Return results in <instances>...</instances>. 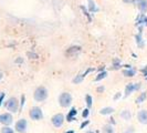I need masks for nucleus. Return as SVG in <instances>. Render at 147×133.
<instances>
[{
	"label": "nucleus",
	"instance_id": "obj_31",
	"mask_svg": "<svg viewBox=\"0 0 147 133\" xmlns=\"http://www.w3.org/2000/svg\"><path fill=\"white\" fill-rule=\"evenodd\" d=\"M125 3H134V0H123Z\"/></svg>",
	"mask_w": 147,
	"mask_h": 133
},
{
	"label": "nucleus",
	"instance_id": "obj_29",
	"mask_svg": "<svg viewBox=\"0 0 147 133\" xmlns=\"http://www.w3.org/2000/svg\"><path fill=\"white\" fill-rule=\"evenodd\" d=\"M119 98H122V93H121V92H117V93L114 96V100L116 101V100H118Z\"/></svg>",
	"mask_w": 147,
	"mask_h": 133
},
{
	"label": "nucleus",
	"instance_id": "obj_27",
	"mask_svg": "<svg viewBox=\"0 0 147 133\" xmlns=\"http://www.w3.org/2000/svg\"><path fill=\"white\" fill-rule=\"evenodd\" d=\"M5 96H6V94H5L3 92H1V93H0V107L2 105V103H3V100H5Z\"/></svg>",
	"mask_w": 147,
	"mask_h": 133
},
{
	"label": "nucleus",
	"instance_id": "obj_5",
	"mask_svg": "<svg viewBox=\"0 0 147 133\" xmlns=\"http://www.w3.org/2000/svg\"><path fill=\"white\" fill-rule=\"evenodd\" d=\"M64 121H65V118L62 113H57L51 118V123L53 124L54 128H58V129L63 126Z\"/></svg>",
	"mask_w": 147,
	"mask_h": 133
},
{
	"label": "nucleus",
	"instance_id": "obj_32",
	"mask_svg": "<svg viewBox=\"0 0 147 133\" xmlns=\"http://www.w3.org/2000/svg\"><path fill=\"white\" fill-rule=\"evenodd\" d=\"M144 26H146L147 27V16L145 15V17H144Z\"/></svg>",
	"mask_w": 147,
	"mask_h": 133
},
{
	"label": "nucleus",
	"instance_id": "obj_23",
	"mask_svg": "<svg viewBox=\"0 0 147 133\" xmlns=\"http://www.w3.org/2000/svg\"><path fill=\"white\" fill-rule=\"evenodd\" d=\"M0 133H15V130L12 129V128H10V126H3L2 129H1V131Z\"/></svg>",
	"mask_w": 147,
	"mask_h": 133
},
{
	"label": "nucleus",
	"instance_id": "obj_19",
	"mask_svg": "<svg viewBox=\"0 0 147 133\" xmlns=\"http://www.w3.org/2000/svg\"><path fill=\"white\" fill-rule=\"evenodd\" d=\"M107 77V72L106 71H101L100 73L96 75V78H95V81L96 82H98V81H101V80H103V79H105Z\"/></svg>",
	"mask_w": 147,
	"mask_h": 133
},
{
	"label": "nucleus",
	"instance_id": "obj_35",
	"mask_svg": "<svg viewBox=\"0 0 147 133\" xmlns=\"http://www.w3.org/2000/svg\"><path fill=\"white\" fill-rule=\"evenodd\" d=\"M2 75H3V74H2V73H1V72H0V80L2 79Z\"/></svg>",
	"mask_w": 147,
	"mask_h": 133
},
{
	"label": "nucleus",
	"instance_id": "obj_28",
	"mask_svg": "<svg viewBox=\"0 0 147 133\" xmlns=\"http://www.w3.org/2000/svg\"><path fill=\"white\" fill-rule=\"evenodd\" d=\"M88 123H90V121H88V120H86V121H83V122H82V124H81V126H80V128H81V129H84L85 126H88Z\"/></svg>",
	"mask_w": 147,
	"mask_h": 133
},
{
	"label": "nucleus",
	"instance_id": "obj_17",
	"mask_svg": "<svg viewBox=\"0 0 147 133\" xmlns=\"http://www.w3.org/2000/svg\"><path fill=\"white\" fill-rule=\"evenodd\" d=\"M113 112H114V108H111V107L103 108V109H101V111H100V113H101L102 115H110Z\"/></svg>",
	"mask_w": 147,
	"mask_h": 133
},
{
	"label": "nucleus",
	"instance_id": "obj_10",
	"mask_svg": "<svg viewBox=\"0 0 147 133\" xmlns=\"http://www.w3.org/2000/svg\"><path fill=\"white\" fill-rule=\"evenodd\" d=\"M137 120L142 124H147V110H140L137 113Z\"/></svg>",
	"mask_w": 147,
	"mask_h": 133
},
{
	"label": "nucleus",
	"instance_id": "obj_4",
	"mask_svg": "<svg viewBox=\"0 0 147 133\" xmlns=\"http://www.w3.org/2000/svg\"><path fill=\"white\" fill-rule=\"evenodd\" d=\"M29 117L34 121H39L43 118V112L42 109L39 107H32L29 111Z\"/></svg>",
	"mask_w": 147,
	"mask_h": 133
},
{
	"label": "nucleus",
	"instance_id": "obj_12",
	"mask_svg": "<svg viewBox=\"0 0 147 133\" xmlns=\"http://www.w3.org/2000/svg\"><path fill=\"white\" fill-rule=\"evenodd\" d=\"M76 114H78V110L75 109V108H72L71 110L69 111V113H67V115H66V121L67 122H72L75 120V117H76Z\"/></svg>",
	"mask_w": 147,
	"mask_h": 133
},
{
	"label": "nucleus",
	"instance_id": "obj_16",
	"mask_svg": "<svg viewBox=\"0 0 147 133\" xmlns=\"http://www.w3.org/2000/svg\"><path fill=\"white\" fill-rule=\"evenodd\" d=\"M81 51V48L80 47H71L70 49H67V51H66V54L67 56H74V54H76L78 52Z\"/></svg>",
	"mask_w": 147,
	"mask_h": 133
},
{
	"label": "nucleus",
	"instance_id": "obj_33",
	"mask_svg": "<svg viewBox=\"0 0 147 133\" xmlns=\"http://www.w3.org/2000/svg\"><path fill=\"white\" fill-rule=\"evenodd\" d=\"M110 122L112 123V124H113V126L115 124V121H114V119H113V118H111V119H110Z\"/></svg>",
	"mask_w": 147,
	"mask_h": 133
},
{
	"label": "nucleus",
	"instance_id": "obj_18",
	"mask_svg": "<svg viewBox=\"0 0 147 133\" xmlns=\"http://www.w3.org/2000/svg\"><path fill=\"white\" fill-rule=\"evenodd\" d=\"M119 115H121V118L126 120V121L131 120V118H132V113H131L128 110H124L123 112H121V114H119Z\"/></svg>",
	"mask_w": 147,
	"mask_h": 133
},
{
	"label": "nucleus",
	"instance_id": "obj_24",
	"mask_svg": "<svg viewBox=\"0 0 147 133\" xmlns=\"http://www.w3.org/2000/svg\"><path fill=\"white\" fill-rule=\"evenodd\" d=\"M81 10L83 11V14H84V15L88 17V21H91L92 19H91V16H90V14H88V9H86V8H84L83 6H81Z\"/></svg>",
	"mask_w": 147,
	"mask_h": 133
},
{
	"label": "nucleus",
	"instance_id": "obj_6",
	"mask_svg": "<svg viewBox=\"0 0 147 133\" xmlns=\"http://www.w3.org/2000/svg\"><path fill=\"white\" fill-rule=\"evenodd\" d=\"M27 129H28V122L26 119H20L16 122L15 130L19 133H26L27 132Z\"/></svg>",
	"mask_w": 147,
	"mask_h": 133
},
{
	"label": "nucleus",
	"instance_id": "obj_34",
	"mask_svg": "<svg viewBox=\"0 0 147 133\" xmlns=\"http://www.w3.org/2000/svg\"><path fill=\"white\" fill-rule=\"evenodd\" d=\"M85 133H96V132H94V131H86Z\"/></svg>",
	"mask_w": 147,
	"mask_h": 133
},
{
	"label": "nucleus",
	"instance_id": "obj_21",
	"mask_svg": "<svg viewBox=\"0 0 147 133\" xmlns=\"http://www.w3.org/2000/svg\"><path fill=\"white\" fill-rule=\"evenodd\" d=\"M85 102H86V105H88V109H90L93 104V98L90 96V94H86L85 96Z\"/></svg>",
	"mask_w": 147,
	"mask_h": 133
},
{
	"label": "nucleus",
	"instance_id": "obj_2",
	"mask_svg": "<svg viewBox=\"0 0 147 133\" xmlns=\"http://www.w3.org/2000/svg\"><path fill=\"white\" fill-rule=\"evenodd\" d=\"M48 90L45 87H38L36 89V91H34V93H33V98H34V100L37 101V102H42L44 100H47V98H48Z\"/></svg>",
	"mask_w": 147,
	"mask_h": 133
},
{
	"label": "nucleus",
	"instance_id": "obj_8",
	"mask_svg": "<svg viewBox=\"0 0 147 133\" xmlns=\"http://www.w3.org/2000/svg\"><path fill=\"white\" fill-rule=\"evenodd\" d=\"M140 88H142V84L140 83H128L125 87V96H131L133 92L138 91Z\"/></svg>",
	"mask_w": 147,
	"mask_h": 133
},
{
	"label": "nucleus",
	"instance_id": "obj_22",
	"mask_svg": "<svg viewBox=\"0 0 147 133\" xmlns=\"http://www.w3.org/2000/svg\"><path fill=\"white\" fill-rule=\"evenodd\" d=\"M85 77L83 75V73L82 74H79V75H76L75 78L73 79V83H75V84H78V83H81L82 81H83V79H84Z\"/></svg>",
	"mask_w": 147,
	"mask_h": 133
},
{
	"label": "nucleus",
	"instance_id": "obj_14",
	"mask_svg": "<svg viewBox=\"0 0 147 133\" xmlns=\"http://www.w3.org/2000/svg\"><path fill=\"white\" fill-rule=\"evenodd\" d=\"M136 43L138 45V48H144L145 45V41L143 40V37H142V27H140V32L136 36Z\"/></svg>",
	"mask_w": 147,
	"mask_h": 133
},
{
	"label": "nucleus",
	"instance_id": "obj_25",
	"mask_svg": "<svg viewBox=\"0 0 147 133\" xmlns=\"http://www.w3.org/2000/svg\"><path fill=\"white\" fill-rule=\"evenodd\" d=\"M88 114H90V109H88V108H86V109H84L83 112H82V117H83L84 119H88Z\"/></svg>",
	"mask_w": 147,
	"mask_h": 133
},
{
	"label": "nucleus",
	"instance_id": "obj_30",
	"mask_svg": "<svg viewBox=\"0 0 147 133\" xmlns=\"http://www.w3.org/2000/svg\"><path fill=\"white\" fill-rule=\"evenodd\" d=\"M104 91V87H98L97 88V92H103Z\"/></svg>",
	"mask_w": 147,
	"mask_h": 133
},
{
	"label": "nucleus",
	"instance_id": "obj_9",
	"mask_svg": "<svg viewBox=\"0 0 147 133\" xmlns=\"http://www.w3.org/2000/svg\"><path fill=\"white\" fill-rule=\"evenodd\" d=\"M134 5L137 7L140 14L145 15L147 12V0H134Z\"/></svg>",
	"mask_w": 147,
	"mask_h": 133
},
{
	"label": "nucleus",
	"instance_id": "obj_15",
	"mask_svg": "<svg viewBox=\"0 0 147 133\" xmlns=\"http://www.w3.org/2000/svg\"><path fill=\"white\" fill-rule=\"evenodd\" d=\"M147 99V92H142V93H140L138 94V96L136 98V103L137 104H140L143 103V102H145V100Z\"/></svg>",
	"mask_w": 147,
	"mask_h": 133
},
{
	"label": "nucleus",
	"instance_id": "obj_7",
	"mask_svg": "<svg viewBox=\"0 0 147 133\" xmlns=\"http://www.w3.org/2000/svg\"><path fill=\"white\" fill-rule=\"evenodd\" d=\"M12 122H13V118H12V114L10 112H6V113L0 114V123L1 124L9 126Z\"/></svg>",
	"mask_w": 147,
	"mask_h": 133
},
{
	"label": "nucleus",
	"instance_id": "obj_20",
	"mask_svg": "<svg viewBox=\"0 0 147 133\" xmlns=\"http://www.w3.org/2000/svg\"><path fill=\"white\" fill-rule=\"evenodd\" d=\"M103 133H114V128L111 124H106L103 126Z\"/></svg>",
	"mask_w": 147,
	"mask_h": 133
},
{
	"label": "nucleus",
	"instance_id": "obj_11",
	"mask_svg": "<svg viewBox=\"0 0 147 133\" xmlns=\"http://www.w3.org/2000/svg\"><path fill=\"white\" fill-rule=\"evenodd\" d=\"M123 74H124V77H127V78H132L134 77L135 74H136V69H134L132 66H126V69L123 70Z\"/></svg>",
	"mask_w": 147,
	"mask_h": 133
},
{
	"label": "nucleus",
	"instance_id": "obj_36",
	"mask_svg": "<svg viewBox=\"0 0 147 133\" xmlns=\"http://www.w3.org/2000/svg\"><path fill=\"white\" fill-rule=\"evenodd\" d=\"M65 133H73V131H67V132H65Z\"/></svg>",
	"mask_w": 147,
	"mask_h": 133
},
{
	"label": "nucleus",
	"instance_id": "obj_3",
	"mask_svg": "<svg viewBox=\"0 0 147 133\" xmlns=\"http://www.w3.org/2000/svg\"><path fill=\"white\" fill-rule=\"evenodd\" d=\"M59 104L62 108H67L72 104V96L69 92H62L59 96Z\"/></svg>",
	"mask_w": 147,
	"mask_h": 133
},
{
	"label": "nucleus",
	"instance_id": "obj_1",
	"mask_svg": "<svg viewBox=\"0 0 147 133\" xmlns=\"http://www.w3.org/2000/svg\"><path fill=\"white\" fill-rule=\"evenodd\" d=\"M5 107L10 113H17V112H19V109H20V102L17 98L11 96L6 101Z\"/></svg>",
	"mask_w": 147,
	"mask_h": 133
},
{
	"label": "nucleus",
	"instance_id": "obj_26",
	"mask_svg": "<svg viewBox=\"0 0 147 133\" xmlns=\"http://www.w3.org/2000/svg\"><path fill=\"white\" fill-rule=\"evenodd\" d=\"M24 102H26V96H21V101H20V109H19V110H22V108H23V105H24Z\"/></svg>",
	"mask_w": 147,
	"mask_h": 133
},
{
	"label": "nucleus",
	"instance_id": "obj_13",
	"mask_svg": "<svg viewBox=\"0 0 147 133\" xmlns=\"http://www.w3.org/2000/svg\"><path fill=\"white\" fill-rule=\"evenodd\" d=\"M88 11L91 14H94V12H97L98 11V8L96 6V3L94 2V0H88Z\"/></svg>",
	"mask_w": 147,
	"mask_h": 133
}]
</instances>
